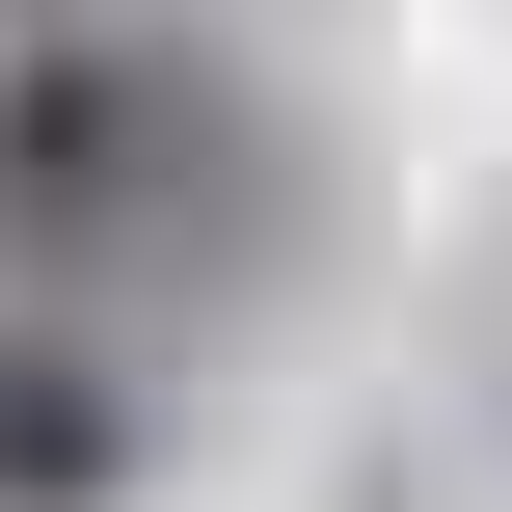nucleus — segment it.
I'll return each instance as SVG.
<instances>
[{
	"mask_svg": "<svg viewBox=\"0 0 512 512\" xmlns=\"http://www.w3.org/2000/svg\"><path fill=\"white\" fill-rule=\"evenodd\" d=\"M108 459H135V405H108L81 351L0 324V512H108Z\"/></svg>",
	"mask_w": 512,
	"mask_h": 512,
	"instance_id": "nucleus-2",
	"label": "nucleus"
},
{
	"mask_svg": "<svg viewBox=\"0 0 512 512\" xmlns=\"http://www.w3.org/2000/svg\"><path fill=\"white\" fill-rule=\"evenodd\" d=\"M189 135H216L189 54H27V81H0V270H27V297L108 270V243L189 189Z\"/></svg>",
	"mask_w": 512,
	"mask_h": 512,
	"instance_id": "nucleus-1",
	"label": "nucleus"
}]
</instances>
